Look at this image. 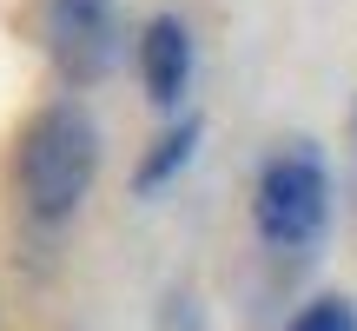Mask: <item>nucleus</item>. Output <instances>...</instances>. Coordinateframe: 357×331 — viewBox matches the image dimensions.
Returning <instances> with one entry per match:
<instances>
[{"label":"nucleus","instance_id":"nucleus-3","mask_svg":"<svg viewBox=\"0 0 357 331\" xmlns=\"http://www.w3.org/2000/svg\"><path fill=\"white\" fill-rule=\"evenodd\" d=\"M40 34H47V53L60 66V80H73V87L100 80L119 53L113 0H47L40 7Z\"/></svg>","mask_w":357,"mask_h":331},{"label":"nucleus","instance_id":"nucleus-1","mask_svg":"<svg viewBox=\"0 0 357 331\" xmlns=\"http://www.w3.org/2000/svg\"><path fill=\"white\" fill-rule=\"evenodd\" d=\"M93 172H100V126L73 100L40 106L13 153V186H20L26 219H40V226L73 219L79 199L93 192Z\"/></svg>","mask_w":357,"mask_h":331},{"label":"nucleus","instance_id":"nucleus-4","mask_svg":"<svg viewBox=\"0 0 357 331\" xmlns=\"http://www.w3.org/2000/svg\"><path fill=\"white\" fill-rule=\"evenodd\" d=\"M139 80L153 106H178L192 80V27L178 13H153L139 27Z\"/></svg>","mask_w":357,"mask_h":331},{"label":"nucleus","instance_id":"nucleus-5","mask_svg":"<svg viewBox=\"0 0 357 331\" xmlns=\"http://www.w3.org/2000/svg\"><path fill=\"white\" fill-rule=\"evenodd\" d=\"M199 133H205L199 119H172V126L146 146V159L132 166V192H159L178 166H192V153H199Z\"/></svg>","mask_w":357,"mask_h":331},{"label":"nucleus","instance_id":"nucleus-2","mask_svg":"<svg viewBox=\"0 0 357 331\" xmlns=\"http://www.w3.org/2000/svg\"><path fill=\"white\" fill-rule=\"evenodd\" d=\"M324 219H331V172H324L318 146L298 140V146H284V153H271L265 172H258V186H252L258 239H265L271 252H311Z\"/></svg>","mask_w":357,"mask_h":331},{"label":"nucleus","instance_id":"nucleus-6","mask_svg":"<svg viewBox=\"0 0 357 331\" xmlns=\"http://www.w3.org/2000/svg\"><path fill=\"white\" fill-rule=\"evenodd\" d=\"M291 331H357V305L351 298H311L291 318Z\"/></svg>","mask_w":357,"mask_h":331}]
</instances>
